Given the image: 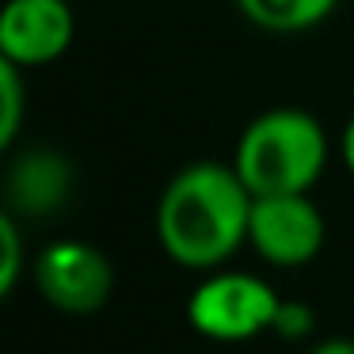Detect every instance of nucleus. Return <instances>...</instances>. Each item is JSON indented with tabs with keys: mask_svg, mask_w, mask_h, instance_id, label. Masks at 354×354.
Segmentation results:
<instances>
[{
	"mask_svg": "<svg viewBox=\"0 0 354 354\" xmlns=\"http://www.w3.org/2000/svg\"><path fill=\"white\" fill-rule=\"evenodd\" d=\"M255 194L232 164L194 160L171 176L156 206V236L171 263L217 270L248 244Z\"/></svg>",
	"mask_w": 354,
	"mask_h": 354,
	"instance_id": "nucleus-1",
	"label": "nucleus"
},
{
	"mask_svg": "<svg viewBox=\"0 0 354 354\" xmlns=\"http://www.w3.org/2000/svg\"><path fill=\"white\" fill-rule=\"evenodd\" d=\"M328 130L301 107H274L244 126L232 153L252 194H305L328 168Z\"/></svg>",
	"mask_w": 354,
	"mask_h": 354,
	"instance_id": "nucleus-2",
	"label": "nucleus"
},
{
	"mask_svg": "<svg viewBox=\"0 0 354 354\" xmlns=\"http://www.w3.org/2000/svg\"><path fill=\"white\" fill-rule=\"evenodd\" d=\"M278 297L259 274L244 270H214L187 297V320L198 335L214 343H248L274 331Z\"/></svg>",
	"mask_w": 354,
	"mask_h": 354,
	"instance_id": "nucleus-3",
	"label": "nucleus"
},
{
	"mask_svg": "<svg viewBox=\"0 0 354 354\" xmlns=\"http://www.w3.org/2000/svg\"><path fill=\"white\" fill-rule=\"evenodd\" d=\"M31 282L57 313L95 316L111 301L115 267L88 240H54L31 259Z\"/></svg>",
	"mask_w": 354,
	"mask_h": 354,
	"instance_id": "nucleus-4",
	"label": "nucleus"
},
{
	"mask_svg": "<svg viewBox=\"0 0 354 354\" xmlns=\"http://www.w3.org/2000/svg\"><path fill=\"white\" fill-rule=\"evenodd\" d=\"M328 225L313 198L305 194H255L248 244L270 267H305L320 255Z\"/></svg>",
	"mask_w": 354,
	"mask_h": 354,
	"instance_id": "nucleus-5",
	"label": "nucleus"
},
{
	"mask_svg": "<svg viewBox=\"0 0 354 354\" xmlns=\"http://www.w3.org/2000/svg\"><path fill=\"white\" fill-rule=\"evenodd\" d=\"M77 39L69 0H8L0 12V57L39 69L65 54Z\"/></svg>",
	"mask_w": 354,
	"mask_h": 354,
	"instance_id": "nucleus-6",
	"label": "nucleus"
},
{
	"mask_svg": "<svg viewBox=\"0 0 354 354\" xmlns=\"http://www.w3.org/2000/svg\"><path fill=\"white\" fill-rule=\"evenodd\" d=\"M69 187H73L69 160L62 153H54V149H31L8 171L12 214H24V217L54 214L69 198Z\"/></svg>",
	"mask_w": 354,
	"mask_h": 354,
	"instance_id": "nucleus-7",
	"label": "nucleus"
},
{
	"mask_svg": "<svg viewBox=\"0 0 354 354\" xmlns=\"http://www.w3.org/2000/svg\"><path fill=\"white\" fill-rule=\"evenodd\" d=\"M248 24L274 35H297L324 24L339 8V0H232Z\"/></svg>",
	"mask_w": 354,
	"mask_h": 354,
	"instance_id": "nucleus-8",
	"label": "nucleus"
},
{
	"mask_svg": "<svg viewBox=\"0 0 354 354\" xmlns=\"http://www.w3.org/2000/svg\"><path fill=\"white\" fill-rule=\"evenodd\" d=\"M24 65L0 57V149H12L24 130V111H27V80Z\"/></svg>",
	"mask_w": 354,
	"mask_h": 354,
	"instance_id": "nucleus-9",
	"label": "nucleus"
},
{
	"mask_svg": "<svg viewBox=\"0 0 354 354\" xmlns=\"http://www.w3.org/2000/svg\"><path fill=\"white\" fill-rule=\"evenodd\" d=\"M24 232H19V217L8 209V214H0V297H12V290L24 278Z\"/></svg>",
	"mask_w": 354,
	"mask_h": 354,
	"instance_id": "nucleus-10",
	"label": "nucleus"
},
{
	"mask_svg": "<svg viewBox=\"0 0 354 354\" xmlns=\"http://www.w3.org/2000/svg\"><path fill=\"white\" fill-rule=\"evenodd\" d=\"M313 331V308L305 301H286L278 305V316H274V335L278 339H305Z\"/></svg>",
	"mask_w": 354,
	"mask_h": 354,
	"instance_id": "nucleus-11",
	"label": "nucleus"
},
{
	"mask_svg": "<svg viewBox=\"0 0 354 354\" xmlns=\"http://www.w3.org/2000/svg\"><path fill=\"white\" fill-rule=\"evenodd\" d=\"M308 354H354V339H324V343H316Z\"/></svg>",
	"mask_w": 354,
	"mask_h": 354,
	"instance_id": "nucleus-12",
	"label": "nucleus"
},
{
	"mask_svg": "<svg viewBox=\"0 0 354 354\" xmlns=\"http://www.w3.org/2000/svg\"><path fill=\"white\" fill-rule=\"evenodd\" d=\"M339 153H343V164H346V171L354 176V118L343 126V138H339Z\"/></svg>",
	"mask_w": 354,
	"mask_h": 354,
	"instance_id": "nucleus-13",
	"label": "nucleus"
}]
</instances>
